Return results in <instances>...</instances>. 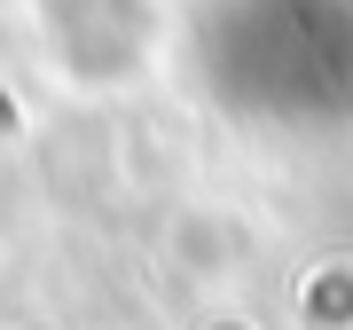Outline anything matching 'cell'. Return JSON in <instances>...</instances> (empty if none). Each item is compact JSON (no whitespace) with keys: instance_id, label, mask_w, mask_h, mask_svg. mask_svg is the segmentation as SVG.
Wrapping results in <instances>:
<instances>
[{"instance_id":"6da1fadb","label":"cell","mask_w":353,"mask_h":330,"mask_svg":"<svg viewBox=\"0 0 353 330\" xmlns=\"http://www.w3.org/2000/svg\"><path fill=\"white\" fill-rule=\"evenodd\" d=\"M204 95L252 134H353V0H196Z\"/></svg>"}]
</instances>
